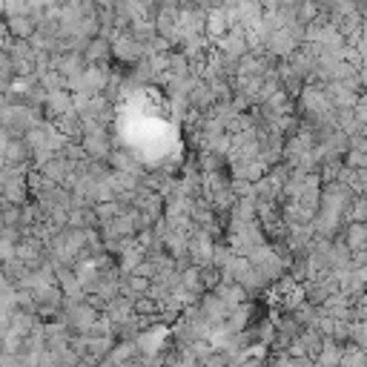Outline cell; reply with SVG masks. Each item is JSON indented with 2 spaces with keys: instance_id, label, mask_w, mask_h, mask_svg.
<instances>
[{
  "instance_id": "obj_1",
  "label": "cell",
  "mask_w": 367,
  "mask_h": 367,
  "mask_svg": "<svg viewBox=\"0 0 367 367\" xmlns=\"http://www.w3.org/2000/svg\"><path fill=\"white\" fill-rule=\"evenodd\" d=\"M9 26H12V32H15V35H23V38L35 32V21H29V18H15Z\"/></svg>"
}]
</instances>
